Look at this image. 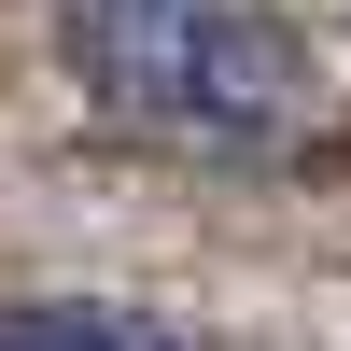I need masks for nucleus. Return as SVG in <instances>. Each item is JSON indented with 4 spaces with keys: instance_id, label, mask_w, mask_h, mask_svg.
<instances>
[{
    "instance_id": "nucleus-1",
    "label": "nucleus",
    "mask_w": 351,
    "mask_h": 351,
    "mask_svg": "<svg viewBox=\"0 0 351 351\" xmlns=\"http://www.w3.org/2000/svg\"><path fill=\"white\" fill-rule=\"evenodd\" d=\"M71 71L99 112L155 141H211V155H267L324 112V56L267 0H71Z\"/></svg>"
}]
</instances>
